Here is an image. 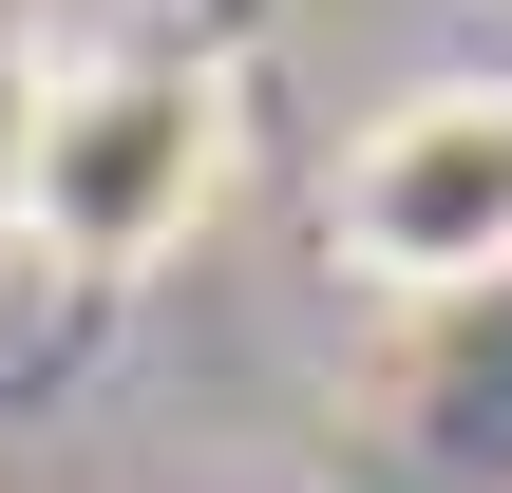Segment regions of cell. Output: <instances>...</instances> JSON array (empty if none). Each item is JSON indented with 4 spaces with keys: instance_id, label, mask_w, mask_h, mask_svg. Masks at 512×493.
<instances>
[{
    "instance_id": "1",
    "label": "cell",
    "mask_w": 512,
    "mask_h": 493,
    "mask_svg": "<svg viewBox=\"0 0 512 493\" xmlns=\"http://www.w3.org/2000/svg\"><path fill=\"white\" fill-rule=\"evenodd\" d=\"M228 171H247V95H228L209 57L114 38V57H57V76H38L0 190H19V247H38V266H76V285H152V266L228 209Z\"/></svg>"
},
{
    "instance_id": "2",
    "label": "cell",
    "mask_w": 512,
    "mask_h": 493,
    "mask_svg": "<svg viewBox=\"0 0 512 493\" xmlns=\"http://www.w3.org/2000/svg\"><path fill=\"white\" fill-rule=\"evenodd\" d=\"M342 266L380 304H475V285H512V57L418 76V95L361 114V152H342Z\"/></svg>"
}]
</instances>
